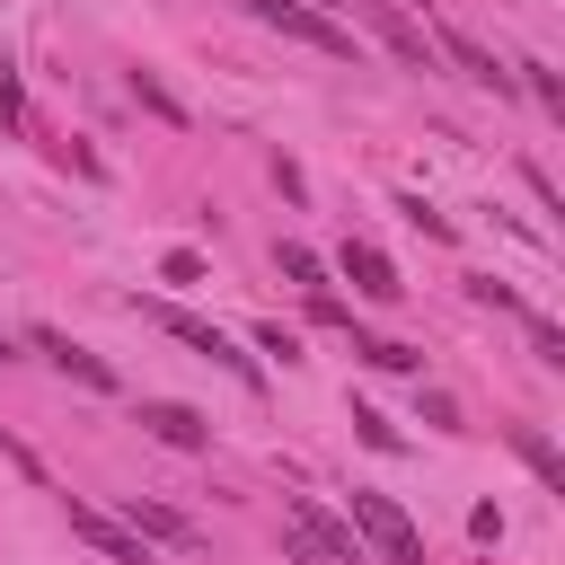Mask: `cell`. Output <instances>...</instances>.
I'll return each mask as SVG.
<instances>
[{
  "instance_id": "12",
  "label": "cell",
  "mask_w": 565,
  "mask_h": 565,
  "mask_svg": "<svg viewBox=\"0 0 565 565\" xmlns=\"http://www.w3.org/2000/svg\"><path fill=\"white\" fill-rule=\"evenodd\" d=\"M503 441H512V459H521V468H530V477H539L547 494H565V450H556V441H547L539 424H512Z\"/></svg>"
},
{
  "instance_id": "7",
  "label": "cell",
  "mask_w": 565,
  "mask_h": 565,
  "mask_svg": "<svg viewBox=\"0 0 565 565\" xmlns=\"http://www.w3.org/2000/svg\"><path fill=\"white\" fill-rule=\"evenodd\" d=\"M335 274H344V282H353L362 300H380V309H397V300H406L397 265H388V256H380L371 238H344V247H335Z\"/></svg>"
},
{
  "instance_id": "17",
  "label": "cell",
  "mask_w": 565,
  "mask_h": 565,
  "mask_svg": "<svg viewBox=\"0 0 565 565\" xmlns=\"http://www.w3.org/2000/svg\"><path fill=\"white\" fill-rule=\"evenodd\" d=\"M159 282H203V256H194V247H168V256H159Z\"/></svg>"
},
{
  "instance_id": "21",
  "label": "cell",
  "mask_w": 565,
  "mask_h": 565,
  "mask_svg": "<svg viewBox=\"0 0 565 565\" xmlns=\"http://www.w3.org/2000/svg\"><path fill=\"white\" fill-rule=\"evenodd\" d=\"M256 344H265V353H282V362H300V335H291L282 318H274V327H256Z\"/></svg>"
},
{
  "instance_id": "3",
  "label": "cell",
  "mask_w": 565,
  "mask_h": 565,
  "mask_svg": "<svg viewBox=\"0 0 565 565\" xmlns=\"http://www.w3.org/2000/svg\"><path fill=\"white\" fill-rule=\"evenodd\" d=\"M353 539L380 547V565H424V530H415L388 494H362V486H353Z\"/></svg>"
},
{
  "instance_id": "16",
  "label": "cell",
  "mask_w": 565,
  "mask_h": 565,
  "mask_svg": "<svg viewBox=\"0 0 565 565\" xmlns=\"http://www.w3.org/2000/svg\"><path fill=\"white\" fill-rule=\"evenodd\" d=\"M530 353H539V362H565V327L539 318V309H530Z\"/></svg>"
},
{
  "instance_id": "2",
  "label": "cell",
  "mask_w": 565,
  "mask_h": 565,
  "mask_svg": "<svg viewBox=\"0 0 565 565\" xmlns=\"http://www.w3.org/2000/svg\"><path fill=\"white\" fill-rule=\"evenodd\" d=\"M282 521H291V565H362L353 521L318 512V494H282Z\"/></svg>"
},
{
  "instance_id": "4",
  "label": "cell",
  "mask_w": 565,
  "mask_h": 565,
  "mask_svg": "<svg viewBox=\"0 0 565 565\" xmlns=\"http://www.w3.org/2000/svg\"><path fill=\"white\" fill-rule=\"evenodd\" d=\"M256 26H274V35H291V44H318V53H335V62H353V26L344 18H327V9H300V0H238Z\"/></svg>"
},
{
  "instance_id": "8",
  "label": "cell",
  "mask_w": 565,
  "mask_h": 565,
  "mask_svg": "<svg viewBox=\"0 0 565 565\" xmlns=\"http://www.w3.org/2000/svg\"><path fill=\"white\" fill-rule=\"evenodd\" d=\"M132 424H141L150 441H168V450H194V459L212 450V424H203L194 406H177V397H141V406H132Z\"/></svg>"
},
{
  "instance_id": "15",
  "label": "cell",
  "mask_w": 565,
  "mask_h": 565,
  "mask_svg": "<svg viewBox=\"0 0 565 565\" xmlns=\"http://www.w3.org/2000/svg\"><path fill=\"white\" fill-rule=\"evenodd\" d=\"M353 353H362L371 371H415V362H424L415 344H397V335H362V327H353Z\"/></svg>"
},
{
  "instance_id": "6",
  "label": "cell",
  "mask_w": 565,
  "mask_h": 565,
  "mask_svg": "<svg viewBox=\"0 0 565 565\" xmlns=\"http://www.w3.org/2000/svg\"><path fill=\"white\" fill-rule=\"evenodd\" d=\"M141 547H203V530H194V512H177V503H159V494H124V512H115Z\"/></svg>"
},
{
  "instance_id": "9",
  "label": "cell",
  "mask_w": 565,
  "mask_h": 565,
  "mask_svg": "<svg viewBox=\"0 0 565 565\" xmlns=\"http://www.w3.org/2000/svg\"><path fill=\"white\" fill-rule=\"evenodd\" d=\"M26 344H35V353H44L62 380H79V388H115V362H106V353H88V344H71L62 327H35Z\"/></svg>"
},
{
  "instance_id": "13",
  "label": "cell",
  "mask_w": 565,
  "mask_h": 565,
  "mask_svg": "<svg viewBox=\"0 0 565 565\" xmlns=\"http://www.w3.org/2000/svg\"><path fill=\"white\" fill-rule=\"evenodd\" d=\"M124 88H132V106H150V115H159V124H177V132H185V124H194V115H185V106H177V88H168V79H159V71H132V79H124Z\"/></svg>"
},
{
  "instance_id": "11",
  "label": "cell",
  "mask_w": 565,
  "mask_h": 565,
  "mask_svg": "<svg viewBox=\"0 0 565 565\" xmlns=\"http://www.w3.org/2000/svg\"><path fill=\"white\" fill-rule=\"evenodd\" d=\"M433 53H450V62H459V71L477 79V88H494V97H512V71H503V62H494V53L477 44V35H459V26H441V35H433Z\"/></svg>"
},
{
  "instance_id": "23",
  "label": "cell",
  "mask_w": 565,
  "mask_h": 565,
  "mask_svg": "<svg viewBox=\"0 0 565 565\" xmlns=\"http://www.w3.org/2000/svg\"><path fill=\"white\" fill-rule=\"evenodd\" d=\"M300 9H327V18H335V0H300Z\"/></svg>"
},
{
  "instance_id": "14",
  "label": "cell",
  "mask_w": 565,
  "mask_h": 565,
  "mask_svg": "<svg viewBox=\"0 0 565 565\" xmlns=\"http://www.w3.org/2000/svg\"><path fill=\"white\" fill-rule=\"evenodd\" d=\"M274 265H282V282H300V291H327V265H318V247L282 238V247H274Z\"/></svg>"
},
{
  "instance_id": "19",
  "label": "cell",
  "mask_w": 565,
  "mask_h": 565,
  "mask_svg": "<svg viewBox=\"0 0 565 565\" xmlns=\"http://www.w3.org/2000/svg\"><path fill=\"white\" fill-rule=\"evenodd\" d=\"M353 433H362L371 450H397V424H388V415H371V406H353Z\"/></svg>"
},
{
  "instance_id": "18",
  "label": "cell",
  "mask_w": 565,
  "mask_h": 565,
  "mask_svg": "<svg viewBox=\"0 0 565 565\" xmlns=\"http://www.w3.org/2000/svg\"><path fill=\"white\" fill-rule=\"evenodd\" d=\"M468 291H477V300H486V309H512V318H530V300H521V291H512V282H494V274H486V282H468Z\"/></svg>"
},
{
  "instance_id": "1",
  "label": "cell",
  "mask_w": 565,
  "mask_h": 565,
  "mask_svg": "<svg viewBox=\"0 0 565 565\" xmlns=\"http://www.w3.org/2000/svg\"><path fill=\"white\" fill-rule=\"evenodd\" d=\"M132 309H141V318H150L159 335H177L185 353H203V362H221V371H230L238 388H265V371H256V353H238V344H230V335H221L212 318H194V309H177V300H141V291H132Z\"/></svg>"
},
{
  "instance_id": "24",
  "label": "cell",
  "mask_w": 565,
  "mask_h": 565,
  "mask_svg": "<svg viewBox=\"0 0 565 565\" xmlns=\"http://www.w3.org/2000/svg\"><path fill=\"white\" fill-rule=\"evenodd\" d=\"M397 9H406V0H397Z\"/></svg>"
},
{
  "instance_id": "20",
  "label": "cell",
  "mask_w": 565,
  "mask_h": 565,
  "mask_svg": "<svg viewBox=\"0 0 565 565\" xmlns=\"http://www.w3.org/2000/svg\"><path fill=\"white\" fill-rule=\"evenodd\" d=\"M397 212H406V221H415V230H424V238H450V221H441V212H433V203H424V194H406V203H397Z\"/></svg>"
},
{
  "instance_id": "22",
  "label": "cell",
  "mask_w": 565,
  "mask_h": 565,
  "mask_svg": "<svg viewBox=\"0 0 565 565\" xmlns=\"http://www.w3.org/2000/svg\"><path fill=\"white\" fill-rule=\"evenodd\" d=\"M0 362H18V344H9V335H0Z\"/></svg>"
},
{
  "instance_id": "10",
  "label": "cell",
  "mask_w": 565,
  "mask_h": 565,
  "mask_svg": "<svg viewBox=\"0 0 565 565\" xmlns=\"http://www.w3.org/2000/svg\"><path fill=\"white\" fill-rule=\"evenodd\" d=\"M71 530H79L88 547H106L115 565H159V556H150V547H141V539H132L115 512H97V503H71Z\"/></svg>"
},
{
  "instance_id": "5",
  "label": "cell",
  "mask_w": 565,
  "mask_h": 565,
  "mask_svg": "<svg viewBox=\"0 0 565 565\" xmlns=\"http://www.w3.org/2000/svg\"><path fill=\"white\" fill-rule=\"evenodd\" d=\"M335 9H353V18H362V26H371V35H380V44L406 62V71H433V62H441V53H433V35H424V26H415L397 0H335Z\"/></svg>"
}]
</instances>
